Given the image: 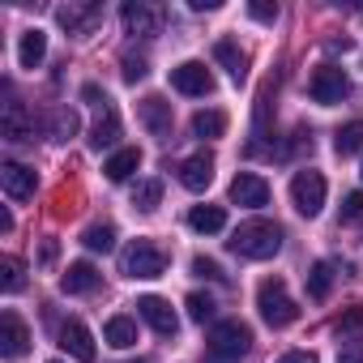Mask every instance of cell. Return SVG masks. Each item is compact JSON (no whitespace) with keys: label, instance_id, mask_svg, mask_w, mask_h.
I'll return each mask as SVG.
<instances>
[{"label":"cell","instance_id":"836d02e7","mask_svg":"<svg viewBox=\"0 0 363 363\" xmlns=\"http://www.w3.org/2000/svg\"><path fill=\"white\" fill-rule=\"evenodd\" d=\"M337 214H342V223H354V218H363V193H346Z\"/></svg>","mask_w":363,"mask_h":363},{"label":"cell","instance_id":"7a4b0ae2","mask_svg":"<svg viewBox=\"0 0 363 363\" xmlns=\"http://www.w3.org/2000/svg\"><path fill=\"white\" fill-rule=\"evenodd\" d=\"M257 308H261V320L269 329H286V325L299 320V303L291 299V291H286L282 278H265L257 286Z\"/></svg>","mask_w":363,"mask_h":363},{"label":"cell","instance_id":"8fae6325","mask_svg":"<svg viewBox=\"0 0 363 363\" xmlns=\"http://www.w3.org/2000/svg\"><path fill=\"white\" fill-rule=\"evenodd\" d=\"M231 201L244 206V210H261V206H269V184L257 171H240L231 179Z\"/></svg>","mask_w":363,"mask_h":363},{"label":"cell","instance_id":"f546056e","mask_svg":"<svg viewBox=\"0 0 363 363\" xmlns=\"http://www.w3.org/2000/svg\"><path fill=\"white\" fill-rule=\"evenodd\" d=\"M48 133H52L56 141H69V137L77 133V111H73V107H56V111H52V124H48Z\"/></svg>","mask_w":363,"mask_h":363},{"label":"cell","instance_id":"f1b7e54d","mask_svg":"<svg viewBox=\"0 0 363 363\" xmlns=\"http://www.w3.org/2000/svg\"><path fill=\"white\" fill-rule=\"evenodd\" d=\"M82 244H86L90 252H111V248H116V227H111V223H94V227H86Z\"/></svg>","mask_w":363,"mask_h":363},{"label":"cell","instance_id":"277c9868","mask_svg":"<svg viewBox=\"0 0 363 363\" xmlns=\"http://www.w3.org/2000/svg\"><path fill=\"white\" fill-rule=\"evenodd\" d=\"M248 346H252V329H248L244 320H218V325L210 329V354H214L218 363L244 359Z\"/></svg>","mask_w":363,"mask_h":363},{"label":"cell","instance_id":"cb8c5ba5","mask_svg":"<svg viewBox=\"0 0 363 363\" xmlns=\"http://www.w3.org/2000/svg\"><path fill=\"white\" fill-rule=\"evenodd\" d=\"M56 18H60V26H65V30L86 35V30H90V22L99 18V5H65Z\"/></svg>","mask_w":363,"mask_h":363},{"label":"cell","instance_id":"83f0119b","mask_svg":"<svg viewBox=\"0 0 363 363\" xmlns=\"http://www.w3.org/2000/svg\"><path fill=\"white\" fill-rule=\"evenodd\" d=\"M26 286V265L18 261V257H5V261H0V291H5V295H18Z\"/></svg>","mask_w":363,"mask_h":363},{"label":"cell","instance_id":"7c38bea8","mask_svg":"<svg viewBox=\"0 0 363 363\" xmlns=\"http://www.w3.org/2000/svg\"><path fill=\"white\" fill-rule=\"evenodd\" d=\"M179 184H184L189 193H206L210 184H214V154H193V158H184L179 162Z\"/></svg>","mask_w":363,"mask_h":363},{"label":"cell","instance_id":"2e32d148","mask_svg":"<svg viewBox=\"0 0 363 363\" xmlns=\"http://www.w3.org/2000/svg\"><path fill=\"white\" fill-rule=\"evenodd\" d=\"M214 60L227 69L231 82H244V77H248V52H244L235 39H218V43H214Z\"/></svg>","mask_w":363,"mask_h":363},{"label":"cell","instance_id":"74e56055","mask_svg":"<svg viewBox=\"0 0 363 363\" xmlns=\"http://www.w3.org/2000/svg\"><path fill=\"white\" fill-rule=\"evenodd\" d=\"M248 18H257V22H278V5H269V0H252V5H248Z\"/></svg>","mask_w":363,"mask_h":363},{"label":"cell","instance_id":"4316f807","mask_svg":"<svg viewBox=\"0 0 363 363\" xmlns=\"http://www.w3.org/2000/svg\"><path fill=\"white\" fill-rule=\"evenodd\" d=\"M333 150L346 158V154H359L363 150V120H350V124H342L337 133H333Z\"/></svg>","mask_w":363,"mask_h":363},{"label":"cell","instance_id":"9a60e30c","mask_svg":"<svg viewBox=\"0 0 363 363\" xmlns=\"http://www.w3.org/2000/svg\"><path fill=\"white\" fill-rule=\"evenodd\" d=\"M141 124L154 133V137H171V103L162 99V94H150V99H141Z\"/></svg>","mask_w":363,"mask_h":363},{"label":"cell","instance_id":"52a82bcc","mask_svg":"<svg viewBox=\"0 0 363 363\" xmlns=\"http://www.w3.org/2000/svg\"><path fill=\"white\" fill-rule=\"evenodd\" d=\"M120 22H124V35L133 39H154L162 30V9L145 5V0H128V5L120 9Z\"/></svg>","mask_w":363,"mask_h":363},{"label":"cell","instance_id":"5bb4252c","mask_svg":"<svg viewBox=\"0 0 363 363\" xmlns=\"http://www.w3.org/2000/svg\"><path fill=\"white\" fill-rule=\"evenodd\" d=\"M60 346H65L73 359L94 363V337H90V329H86L82 320H65V325H60Z\"/></svg>","mask_w":363,"mask_h":363},{"label":"cell","instance_id":"1f68e13d","mask_svg":"<svg viewBox=\"0 0 363 363\" xmlns=\"http://www.w3.org/2000/svg\"><path fill=\"white\" fill-rule=\"evenodd\" d=\"M184 308H189V316H193L197 325H206V320L214 316V308H218V303H214L210 295H201V291H193V295L184 299Z\"/></svg>","mask_w":363,"mask_h":363},{"label":"cell","instance_id":"44dd1931","mask_svg":"<svg viewBox=\"0 0 363 363\" xmlns=\"http://www.w3.org/2000/svg\"><path fill=\"white\" fill-rule=\"evenodd\" d=\"M116 141H120V111L107 107V111H99V120H94V128H90V145H94V150H107V145H116Z\"/></svg>","mask_w":363,"mask_h":363},{"label":"cell","instance_id":"ac0fdd59","mask_svg":"<svg viewBox=\"0 0 363 363\" xmlns=\"http://www.w3.org/2000/svg\"><path fill=\"white\" fill-rule=\"evenodd\" d=\"M137 167H141V150H137V145H124V150H116V154L103 162V171H107L111 184H124V179H128Z\"/></svg>","mask_w":363,"mask_h":363},{"label":"cell","instance_id":"8d00e7d4","mask_svg":"<svg viewBox=\"0 0 363 363\" xmlns=\"http://www.w3.org/2000/svg\"><path fill=\"white\" fill-rule=\"evenodd\" d=\"M82 99H86L90 107H99V111H107V107H111V99H107V90H99L94 82H86V86H82Z\"/></svg>","mask_w":363,"mask_h":363},{"label":"cell","instance_id":"4dcf8cb0","mask_svg":"<svg viewBox=\"0 0 363 363\" xmlns=\"http://www.w3.org/2000/svg\"><path fill=\"white\" fill-rule=\"evenodd\" d=\"M158 201H162V184H158V179H141V184L133 189V206L137 210H158Z\"/></svg>","mask_w":363,"mask_h":363},{"label":"cell","instance_id":"30bf717a","mask_svg":"<svg viewBox=\"0 0 363 363\" xmlns=\"http://www.w3.org/2000/svg\"><path fill=\"white\" fill-rule=\"evenodd\" d=\"M26 346H30V329H26V320L18 316V312H5L0 316V359H22L26 354Z\"/></svg>","mask_w":363,"mask_h":363},{"label":"cell","instance_id":"ba28073f","mask_svg":"<svg viewBox=\"0 0 363 363\" xmlns=\"http://www.w3.org/2000/svg\"><path fill=\"white\" fill-rule=\"evenodd\" d=\"M171 90L189 94V99H206V94L214 90V73H210L201 60H184V65L171 69Z\"/></svg>","mask_w":363,"mask_h":363},{"label":"cell","instance_id":"8992f818","mask_svg":"<svg viewBox=\"0 0 363 363\" xmlns=\"http://www.w3.org/2000/svg\"><path fill=\"white\" fill-rule=\"evenodd\" d=\"M308 94H312V103H320V107H337V103L350 94V77H346L337 65H320V69L312 73V82H308Z\"/></svg>","mask_w":363,"mask_h":363},{"label":"cell","instance_id":"d590c367","mask_svg":"<svg viewBox=\"0 0 363 363\" xmlns=\"http://www.w3.org/2000/svg\"><path fill=\"white\" fill-rule=\"evenodd\" d=\"M337 363H363V337H350L337 346Z\"/></svg>","mask_w":363,"mask_h":363},{"label":"cell","instance_id":"d4e9b609","mask_svg":"<svg viewBox=\"0 0 363 363\" xmlns=\"http://www.w3.org/2000/svg\"><path fill=\"white\" fill-rule=\"evenodd\" d=\"M193 133H197V137H206V141L223 137V133H227V111H218V107L197 111V116H193Z\"/></svg>","mask_w":363,"mask_h":363},{"label":"cell","instance_id":"603a6c76","mask_svg":"<svg viewBox=\"0 0 363 363\" xmlns=\"http://www.w3.org/2000/svg\"><path fill=\"white\" fill-rule=\"evenodd\" d=\"M43 56H48V35L43 30H26L22 43H18V65L22 69H39Z\"/></svg>","mask_w":363,"mask_h":363},{"label":"cell","instance_id":"b9f144b4","mask_svg":"<svg viewBox=\"0 0 363 363\" xmlns=\"http://www.w3.org/2000/svg\"><path fill=\"white\" fill-rule=\"evenodd\" d=\"M218 5H223V0H193V9H197V13H206V9H218Z\"/></svg>","mask_w":363,"mask_h":363},{"label":"cell","instance_id":"ab89813d","mask_svg":"<svg viewBox=\"0 0 363 363\" xmlns=\"http://www.w3.org/2000/svg\"><path fill=\"white\" fill-rule=\"evenodd\" d=\"M359 320H363V308H350V312H346V316L337 320V329H354Z\"/></svg>","mask_w":363,"mask_h":363},{"label":"cell","instance_id":"9c48e42d","mask_svg":"<svg viewBox=\"0 0 363 363\" xmlns=\"http://www.w3.org/2000/svg\"><path fill=\"white\" fill-rule=\"evenodd\" d=\"M137 316H141L154 333H162V337H175V333H179L175 308H171L167 299H158V295H141V299H137Z\"/></svg>","mask_w":363,"mask_h":363},{"label":"cell","instance_id":"4fadbf2b","mask_svg":"<svg viewBox=\"0 0 363 363\" xmlns=\"http://www.w3.org/2000/svg\"><path fill=\"white\" fill-rule=\"evenodd\" d=\"M0 184H5V193H9L13 201H30L39 179H35L30 167H22V162H5V167H0Z\"/></svg>","mask_w":363,"mask_h":363},{"label":"cell","instance_id":"f35d334b","mask_svg":"<svg viewBox=\"0 0 363 363\" xmlns=\"http://www.w3.org/2000/svg\"><path fill=\"white\" fill-rule=\"evenodd\" d=\"M274 363H316V354H312V350H286V354L274 359Z\"/></svg>","mask_w":363,"mask_h":363},{"label":"cell","instance_id":"ffe728a7","mask_svg":"<svg viewBox=\"0 0 363 363\" xmlns=\"http://www.w3.org/2000/svg\"><path fill=\"white\" fill-rule=\"evenodd\" d=\"M0 128H5V137H9V141H30V137H35V124L26 120V111H22V103H18V99H9V103H5V120H0Z\"/></svg>","mask_w":363,"mask_h":363},{"label":"cell","instance_id":"60d3db41","mask_svg":"<svg viewBox=\"0 0 363 363\" xmlns=\"http://www.w3.org/2000/svg\"><path fill=\"white\" fill-rule=\"evenodd\" d=\"M39 261H43V265H52V261H56V240H43V248H39Z\"/></svg>","mask_w":363,"mask_h":363},{"label":"cell","instance_id":"7402d4cb","mask_svg":"<svg viewBox=\"0 0 363 363\" xmlns=\"http://www.w3.org/2000/svg\"><path fill=\"white\" fill-rule=\"evenodd\" d=\"M103 342L116 346V350L137 346V320H133V316H111V320L103 325Z\"/></svg>","mask_w":363,"mask_h":363},{"label":"cell","instance_id":"d6986e66","mask_svg":"<svg viewBox=\"0 0 363 363\" xmlns=\"http://www.w3.org/2000/svg\"><path fill=\"white\" fill-rule=\"evenodd\" d=\"M189 227H193L197 235H218V231L227 227V210H223V206H193V210H189Z\"/></svg>","mask_w":363,"mask_h":363},{"label":"cell","instance_id":"3957f363","mask_svg":"<svg viewBox=\"0 0 363 363\" xmlns=\"http://www.w3.org/2000/svg\"><path fill=\"white\" fill-rule=\"evenodd\" d=\"M120 269H124L128 278H141V282L162 278V274H167V252H162L158 244H150V240H133V244L120 252Z\"/></svg>","mask_w":363,"mask_h":363},{"label":"cell","instance_id":"6da1fadb","mask_svg":"<svg viewBox=\"0 0 363 363\" xmlns=\"http://www.w3.org/2000/svg\"><path fill=\"white\" fill-rule=\"evenodd\" d=\"M227 244L244 261H269V257L282 252V227L278 223H265V218H252V223H240Z\"/></svg>","mask_w":363,"mask_h":363},{"label":"cell","instance_id":"5b68a950","mask_svg":"<svg viewBox=\"0 0 363 363\" xmlns=\"http://www.w3.org/2000/svg\"><path fill=\"white\" fill-rule=\"evenodd\" d=\"M291 201L303 218H316L325 210V175L320 171H295L291 179Z\"/></svg>","mask_w":363,"mask_h":363},{"label":"cell","instance_id":"484cf974","mask_svg":"<svg viewBox=\"0 0 363 363\" xmlns=\"http://www.w3.org/2000/svg\"><path fill=\"white\" fill-rule=\"evenodd\" d=\"M329 286H333V265L329 261H316L312 269H308V299H329Z\"/></svg>","mask_w":363,"mask_h":363},{"label":"cell","instance_id":"d6a6232c","mask_svg":"<svg viewBox=\"0 0 363 363\" xmlns=\"http://www.w3.org/2000/svg\"><path fill=\"white\" fill-rule=\"evenodd\" d=\"M120 65H124V82H128V86H137V82H141V77L150 73V65H145L141 56H124Z\"/></svg>","mask_w":363,"mask_h":363},{"label":"cell","instance_id":"7bdbcfd3","mask_svg":"<svg viewBox=\"0 0 363 363\" xmlns=\"http://www.w3.org/2000/svg\"><path fill=\"white\" fill-rule=\"evenodd\" d=\"M52 363H60V359H52Z\"/></svg>","mask_w":363,"mask_h":363},{"label":"cell","instance_id":"e0dca14e","mask_svg":"<svg viewBox=\"0 0 363 363\" xmlns=\"http://www.w3.org/2000/svg\"><path fill=\"white\" fill-rule=\"evenodd\" d=\"M99 286V269L90 265V261H73L69 269H65V278H60V291L65 295H86V291H94Z\"/></svg>","mask_w":363,"mask_h":363},{"label":"cell","instance_id":"e575fe53","mask_svg":"<svg viewBox=\"0 0 363 363\" xmlns=\"http://www.w3.org/2000/svg\"><path fill=\"white\" fill-rule=\"evenodd\" d=\"M193 274H197V278H210V282H223V269H218V261H210V257H193Z\"/></svg>","mask_w":363,"mask_h":363}]
</instances>
